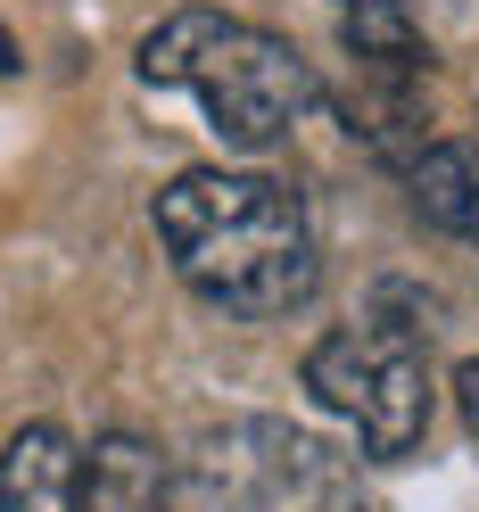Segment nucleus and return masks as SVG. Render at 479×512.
Wrapping results in <instances>:
<instances>
[{
	"label": "nucleus",
	"mask_w": 479,
	"mask_h": 512,
	"mask_svg": "<svg viewBox=\"0 0 479 512\" xmlns=\"http://www.w3.org/2000/svg\"><path fill=\"white\" fill-rule=\"evenodd\" d=\"M405 182H413V207H422L438 232H455L479 248V157L455 141H430L405 157Z\"/></svg>",
	"instance_id": "nucleus-8"
},
{
	"label": "nucleus",
	"mask_w": 479,
	"mask_h": 512,
	"mask_svg": "<svg viewBox=\"0 0 479 512\" xmlns=\"http://www.w3.org/2000/svg\"><path fill=\"white\" fill-rule=\"evenodd\" d=\"M190 479H199V496L223 504V512H265V504L298 496V488H323L331 463H323L314 438L281 430V422H232V430H215L199 455H190Z\"/></svg>",
	"instance_id": "nucleus-4"
},
{
	"label": "nucleus",
	"mask_w": 479,
	"mask_h": 512,
	"mask_svg": "<svg viewBox=\"0 0 479 512\" xmlns=\"http://www.w3.org/2000/svg\"><path fill=\"white\" fill-rule=\"evenodd\" d=\"M157 240H166L174 273L223 314H290L314 290V232L306 207L273 174H223L190 166L157 190Z\"/></svg>",
	"instance_id": "nucleus-1"
},
{
	"label": "nucleus",
	"mask_w": 479,
	"mask_h": 512,
	"mask_svg": "<svg viewBox=\"0 0 479 512\" xmlns=\"http://www.w3.org/2000/svg\"><path fill=\"white\" fill-rule=\"evenodd\" d=\"M83 504L91 512H166V455L133 430H108L83 463Z\"/></svg>",
	"instance_id": "nucleus-7"
},
{
	"label": "nucleus",
	"mask_w": 479,
	"mask_h": 512,
	"mask_svg": "<svg viewBox=\"0 0 479 512\" xmlns=\"http://www.w3.org/2000/svg\"><path fill=\"white\" fill-rule=\"evenodd\" d=\"M17 75V42H9V25H0V83Z\"/></svg>",
	"instance_id": "nucleus-10"
},
{
	"label": "nucleus",
	"mask_w": 479,
	"mask_h": 512,
	"mask_svg": "<svg viewBox=\"0 0 479 512\" xmlns=\"http://www.w3.org/2000/svg\"><path fill=\"white\" fill-rule=\"evenodd\" d=\"M455 397H463V422L479 430V356H471V364L455 372Z\"/></svg>",
	"instance_id": "nucleus-9"
},
{
	"label": "nucleus",
	"mask_w": 479,
	"mask_h": 512,
	"mask_svg": "<svg viewBox=\"0 0 479 512\" xmlns=\"http://www.w3.org/2000/svg\"><path fill=\"white\" fill-rule=\"evenodd\" d=\"M141 83L157 91H199L207 124L232 149H273L290 141V124H306V108L323 100L314 67L257 25L223 17V9H174L157 34L141 42Z\"/></svg>",
	"instance_id": "nucleus-2"
},
{
	"label": "nucleus",
	"mask_w": 479,
	"mask_h": 512,
	"mask_svg": "<svg viewBox=\"0 0 479 512\" xmlns=\"http://www.w3.org/2000/svg\"><path fill=\"white\" fill-rule=\"evenodd\" d=\"M75 504H83V455L50 422L0 446V512H75Z\"/></svg>",
	"instance_id": "nucleus-5"
},
{
	"label": "nucleus",
	"mask_w": 479,
	"mask_h": 512,
	"mask_svg": "<svg viewBox=\"0 0 479 512\" xmlns=\"http://www.w3.org/2000/svg\"><path fill=\"white\" fill-rule=\"evenodd\" d=\"M306 389L323 397L339 422H356L364 455H413L430 430V372H422V339L397 323H364V331H331L306 347Z\"/></svg>",
	"instance_id": "nucleus-3"
},
{
	"label": "nucleus",
	"mask_w": 479,
	"mask_h": 512,
	"mask_svg": "<svg viewBox=\"0 0 479 512\" xmlns=\"http://www.w3.org/2000/svg\"><path fill=\"white\" fill-rule=\"evenodd\" d=\"M347 58H356V75H422L430 67V42L422 25H413L405 0H323Z\"/></svg>",
	"instance_id": "nucleus-6"
}]
</instances>
